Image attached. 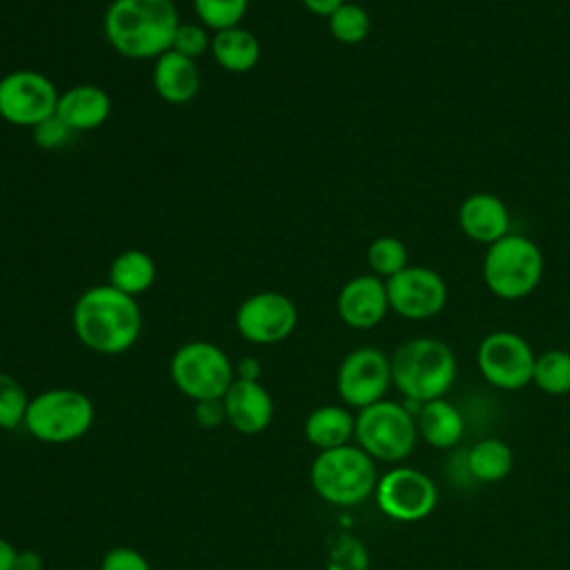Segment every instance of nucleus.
I'll use <instances>...</instances> for the list:
<instances>
[{"mask_svg":"<svg viewBox=\"0 0 570 570\" xmlns=\"http://www.w3.org/2000/svg\"><path fill=\"white\" fill-rule=\"evenodd\" d=\"M71 327L87 350L116 356L138 341L142 332V314L134 296L105 283L85 289L76 298Z\"/></svg>","mask_w":570,"mask_h":570,"instance_id":"obj_1","label":"nucleus"},{"mask_svg":"<svg viewBox=\"0 0 570 570\" xmlns=\"http://www.w3.org/2000/svg\"><path fill=\"white\" fill-rule=\"evenodd\" d=\"M178 24L174 0H111L102 18L109 47L131 60H156L169 51Z\"/></svg>","mask_w":570,"mask_h":570,"instance_id":"obj_2","label":"nucleus"},{"mask_svg":"<svg viewBox=\"0 0 570 570\" xmlns=\"http://www.w3.org/2000/svg\"><path fill=\"white\" fill-rule=\"evenodd\" d=\"M392 385L414 403L443 399L456 376V358L439 338L419 336L401 343L390 358Z\"/></svg>","mask_w":570,"mask_h":570,"instance_id":"obj_3","label":"nucleus"},{"mask_svg":"<svg viewBox=\"0 0 570 570\" xmlns=\"http://www.w3.org/2000/svg\"><path fill=\"white\" fill-rule=\"evenodd\" d=\"M314 492L341 508L358 505L376 490L379 474L374 459L358 445H341L316 454L309 468Z\"/></svg>","mask_w":570,"mask_h":570,"instance_id":"obj_4","label":"nucleus"},{"mask_svg":"<svg viewBox=\"0 0 570 570\" xmlns=\"http://www.w3.org/2000/svg\"><path fill=\"white\" fill-rule=\"evenodd\" d=\"M543 276V254L521 234H505L488 245L483 258V281L488 289L503 298L517 301L532 294Z\"/></svg>","mask_w":570,"mask_h":570,"instance_id":"obj_5","label":"nucleus"},{"mask_svg":"<svg viewBox=\"0 0 570 570\" xmlns=\"http://www.w3.org/2000/svg\"><path fill=\"white\" fill-rule=\"evenodd\" d=\"M91 399L73 387H51L29 401L24 414L27 432L42 443H71L94 425Z\"/></svg>","mask_w":570,"mask_h":570,"instance_id":"obj_6","label":"nucleus"},{"mask_svg":"<svg viewBox=\"0 0 570 570\" xmlns=\"http://www.w3.org/2000/svg\"><path fill=\"white\" fill-rule=\"evenodd\" d=\"M169 374L180 394L200 403L220 401L236 379V367L216 343L187 341L174 352Z\"/></svg>","mask_w":570,"mask_h":570,"instance_id":"obj_7","label":"nucleus"},{"mask_svg":"<svg viewBox=\"0 0 570 570\" xmlns=\"http://www.w3.org/2000/svg\"><path fill=\"white\" fill-rule=\"evenodd\" d=\"M416 419L396 401H376L356 414L354 439L374 461L396 463L412 454L416 445Z\"/></svg>","mask_w":570,"mask_h":570,"instance_id":"obj_8","label":"nucleus"},{"mask_svg":"<svg viewBox=\"0 0 570 570\" xmlns=\"http://www.w3.org/2000/svg\"><path fill=\"white\" fill-rule=\"evenodd\" d=\"M60 91L36 69H13L0 78V118L13 127L33 129L56 116Z\"/></svg>","mask_w":570,"mask_h":570,"instance_id":"obj_9","label":"nucleus"},{"mask_svg":"<svg viewBox=\"0 0 570 570\" xmlns=\"http://www.w3.org/2000/svg\"><path fill=\"white\" fill-rule=\"evenodd\" d=\"M374 499L385 517L401 523H414L432 514L439 501V490L425 472L396 465L379 476Z\"/></svg>","mask_w":570,"mask_h":570,"instance_id":"obj_10","label":"nucleus"},{"mask_svg":"<svg viewBox=\"0 0 570 570\" xmlns=\"http://www.w3.org/2000/svg\"><path fill=\"white\" fill-rule=\"evenodd\" d=\"M534 358L530 343L508 330L488 334L476 350L479 372L499 390H521L532 383Z\"/></svg>","mask_w":570,"mask_h":570,"instance_id":"obj_11","label":"nucleus"},{"mask_svg":"<svg viewBox=\"0 0 570 570\" xmlns=\"http://www.w3.org/2000/svg\"><path fill=\"white\" fill-rule=\"evenodd\" d=\"M392 385L390 356L379 347H356L345 354L336 372V390L345 405L363 410L385 399Z\"/></svg>","mask_w":570,"mask_h":570,"instance_id":"obj_12","label":"nucleus"},{"mask_svg":"<svg viewBox=\"0 0 570 570\" xmlns=\"http://www.w3.org/2000/svg\"><path fill=\"white\" fill-rule=\"evenodd\" d=\"M236 332L254 345H274L285 341L298 323V309L287 294L256 292L247 296L234 316Z\"/></svg>","mask_w":570,"mask_h":570,"instance_id":"obj_13","label":"nucleus"},{"mask_svg":"<svg viewBox=\"0 0 570 570\" xmlns=\"http://www.w3.org/2000/svg\"><path fill=\"white\" fill-rule=\"evenodd\" d=\"M390 309L407 321L436 316L448 303V285L439 272L423 265H407L385 278Z\"/></svg>","mask_w":570,"mask_h":570,"instance_id":"obj_14","label":"nucleus"},{"mask_svg":"<svg viewBox=\"0 0 570 570\" xmlns=\"http://www.w3.org/2000/svg\"><path fill=\"white\" fill-rule=\"evenodd\" d=\"M336 312L341 321L354 330H370L379 325L390 312L385 281L374 274L350 278L336 296Z\"/></svg>","mask_w":570,"mask_h":570,"instance_id":"obj_15","label":"nucleus"},{"mask_svg":"<svg viewBox=\"0 0 570 570\" xmlns=\"http://www.w3.org/2000/svg\"><path fill=\"white\" fill-rule=\"evenodd\" d=\"M220 401L225 421L240 434H258L274 419V401L258 381L236 376Z\"/></svg>","mask_w":570,"mask_h":570,"instance_id":"obj_16","label":"nucleus"},{"mask_svg":"<svg viewBox=\"0 0 570 570\" xmlns=\"http://www.w3.org/2000/svg\"><path fill=\"white\" fill-rule=\"evenodd\" d=\"M111 114V98L109 94L94 85V82H80L69 89H65L58 96L56 116L73 131H91L107 122Z\"/></svg>","mask_w":570,"mask_h":570,"instance_id":"obj_17","label":"nucleus"},{"mask_svg":"<svg viewBox=\"0 0 570 570\" xmlns=\"http://www.w3.org/2000/svg\"><path fill=\"white\" fill-rule=\"evenodd\" d=\"M459 225L468 238L492 245L494 240L510 234V212L499 196L476 191L461 203Z\"/></svg>","mask_w":570,"mask_h":570,"instance_id":"obj_18","label":"nucleus"},{"mask_svg":"<svg viewBox=\"0 0 570 570\" xmlns=\"http://www.w3.org/2000/svg\"><path fill=\"white\" fill-rule=\"evenodd\" d=\"M151 85L160 100L187 105L200 91V71L196 60L169 49L154 60Z\"/></svg>","mask_w":570,"mask_h":570,"instance_id":"obj_19","label":"nucleus"},{"mask_svg":"<svg viewBox=\"0 0 570 570\" xmlns=\"http://www.w3.org/2000/svg\"><path fill=\"white\" fill-rule=\"evenodd\" d=\"M209 53L214 62L229 73H247L258 65L261 42L245 27H229L212 33Z\"/></svg>","mask_w":570,"mask_h":570,"instance_id":"obj_20","label":"nucleus"},{"mask_svg":"<svg viewBox=\"0 0 570 570\" xmlns=\"http://www.w3.org/2000/svg\"><path fill=\"white\" fill-rule=\"evenodd\" d=\"M356 416L345 405H321L305 419L303 432L309 445L318 452L347 445L354 439Z\"/></svg>","mask_w":570,"mask_h":570,"instance_id":"obj_21","label":"nucleus"},{"mask_svg":"<svg viewBox=\"0 0 570 570\" xmlns=\"http://www.w3.org/2000/svg\"><path fill=\"white\" fill-rule=\"evenodd\" d=\"M416 430L428 445L436 450L454 448L463 436V416L461 412L445 399H434L421 403L416 416Z\"/></svg>","mask_w":570,"mask_h":570,"instance_id":"obj_22","label":"nucleus"},{"mask_svg":"<svg viewBox=\"0 0 570 570\" xmlns=\"http://www.w3.org/2000/svg\"><path fill=\"white\" fill-rule=\"evenodd\" d=\"M154 281L156 263L142 249H125L109 265V285L134 298L145 294L154 285Z\"/></svg>","mask_w":570,"mask_h":570,"instance_id":"obj_23","label":"nucleus"},{"mask_svg":"<svg viewBox=\"0 0 570 570\" xmlns=\"http://www.w3.org/2000/svg\"><path fill=\"white\" fill-rule=\"evenodd\" d=\"M465 465L476 481L497 483L510 474L514 465V454L510 445L501 439H481L468 450Z\"/></svg>","mask_w":570,"mask_h":570,"instance_id":"obj_24","label":"nucleus"},{"mask_svg":"<svg viewBox=\"0 0 570 570\" xmlns=\"http://www.w3.org/2000/svg\"><path fill=\"white\" fill-rule=\"evenodd\" d=\"M532 383L552 396L570 394V352L546 350L534 358Z\"/></svg>","mask_w":570,"mask_h":570,"instance_id":"obj_25","label":"nucleus"},{"mask_svg":"<svg viewBox=\"0 0 570 570\" xmlns=\"http://www.w3.org/2000/svg\"><path fill=\"white\" fill-rule=\"evenodd\" d=\"M327 29L334 40H338L343 45H358L370 36L372 20H370V13L361 4L345 0L327 18Z\"/></svg>","mask_w":570,"mask_h":570,"instance_id":"obj_26","label":"nucleus"},{"mask_svg":"<svg viewBox=\"0 0 570 570\" xmlns=\"http://www.w3.org/2000/svg\"><path fill=\"white\" fill-rule=\"evenodd\" d=\"M407 247L396 236H379L367 245L365 258L374 276L390 278L407 267Z\"/></svg>","mask_w":570,"mask_h":570,"instance_id":"obj_27","label":"nucleus"},{"mask_svg":"<svg viewBox=\"0 0 570 570\" xmlns=\"http://www.w3.org/2000/svg\"><path fill=\"white\" fill-rule=\"evenodd\" d=\"M196 18L212 33L238 27L249 9V0H191Z\"/></svg>","mask_w":570,"mask_h":570,"instance_id":"obj_28","label":"nucleus"},{"mask_svg":"<svg viewBox=\"0 0 570 570\" xmlns=\"http://www.w3.org/2000/svg\"><path fill=\"white\" fill-rule=\"evenodd\" d=\"M29 394L18 379L0 372V430H16L24 425Z\"/></svg>","mask_w":570,"mask_h":570,"instance_id":"obj_29","label":"nucleus"},{"mask_svg":"<svg viewBox=\"0 0 570 570\" xmlns=\"http://www.w3.org/2000/svg\"><path fill=\"white\" fill-rule=\"evenodd\" d=\"M212 47V31L207 27H203L200 22H180L176 33H174V42L171 49L196 60L198 56L207 53Z\"/></svg>","mask_w":570,"mask_h":570,"instance_id":"obj_30","label":"nucleus"},{"mask_svg":"<svg viewBox=\"0 0 570 570\" xmlns=\"http://www.w3.org/2000/svg\"><path fill=\"white\" fill-rule=\"evenodd\" d=\"M71 138H73V131L58 116H51L33 127V142L45 151L62 149L71 142Z\"/></svg>","mask_w":570,"mask_h":570,"instance_id":"obj_31","label":"nucleus"},{"mask_svg":"<svg viewBox=\"0 0 570 570\" xmlns=\"http://www.w3.org/2000/svg\"><path fill=\"white\" fill-rule=\"evenodd\" d=\"M100 570H151V566L136 548L116 546L105 552Z\"/></svg>","mask_w":570,"mask_h":570,"instance_id":"obj_32","label":"nucleus"},{"mask_svg":"<svg viewBox=\"0 0 570 570\" xmlns=\"http://www.w3.org/2000/svg\"><path fill=\"white\" fill-rule=\"evenodd\" d=\"M367 568V554L363 546L354 539H343L330 561V570H365Z\"/></svg>","mask_w":570,"mask_h":570,"instance_id":"obj_33","label":"nucleus"},{"mask_svg":"<svg viewBox=\"0 0 570 570\" xmlns=\"http://www.w3.org/2000/svg\"><path fill=\"white\" fill-rule=\"evenodd\" d=\"M196 421L203 428H216L225 421L223 401H200L196 403Z\"/></svg>","mask_w":570,"mask_h":570,"instance_id":"obj_34","label":"nucleus"},{"mask_svg":"<svg viewBox=\"0 0 570 570\" xmlns=\"http://www.w3.org/2000/svg\"><path fill=\"white\" fill-rule=\"evenodd\" d=\"M345 0H301V4L314 13V16H321V18H330Z\"/></svg>","mask_w":570,"mask_h":570,"instance_id":"obj_35","label":"nucleus"},{"mask_svg":"<svg viewBox=\"0 0 570 570\" xmlns=\"http://www.w3.org/2000/svg\"><path fill=\"white\" fill-rule=\"evenodd\" d=\"M16 563H18L16 546L0 537V570H16Z\"/></svg>","mask_w":570,"mask_h":570,"instance_id":"obj_36","label":"nucleus"},{"mask_svg":"<svg viewBox=\"0 0 570 570\" xmlns=\"http://www.w3.org/2000/svg\"><path fill=\"white\" fill-rule=\"evenodd\" d=\"M258 374H261V363L252 356L243 358L236 367V376L238 379H247V381H258Z\"/></svg>","mask_w":570,"mask_h":570,"instance_id":"obj_37","label":"nucleus"},{"mask_svg":"<svg viewBox=\"0 0 570 570\" xmlns=\"http://www.w3.org/2000/svg\"><path fill=\"white\" fill-rule=\"evenodd\" d=\"M42 568V559L36 552H18V563L16 570H40Z\"/></svg>","mask_w":570,"mask_h":570,"instance_id":"obj_38","label":"nucleus"}]
</instances>
